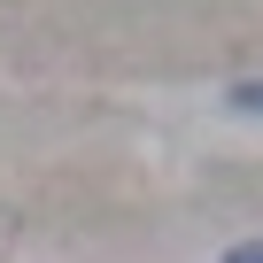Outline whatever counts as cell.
<instances>
[{
    "label": "cell",
    "instance_id": "cell-1",
    "mask_svg": "<svg viewBox=\"0 0 263 263\" xmlns=\"http://www.w3.org/2000/svg\"><path fill=\"white\" fill-rule=\"evenodd\" d=\"M232 101L240 108H263V85H232Z\"/></svg>",
    "mask_w": 263,
    "mask_h": 263
},
{
    "label": "cell",
    "instance_id": "cell-2",
    "mask_svg": "<svg viewBox=\"0 0 263 263\" xmlns=\"http://www.w3.org/2000/svg\"><path fill=\"white\" fill-rule=\"evenodd\" d=\"M224 263H263V240H248V248H232Z\"/></svg>",
    "mask_w": 263,
    "mask_h": 263
}]
</instances>
